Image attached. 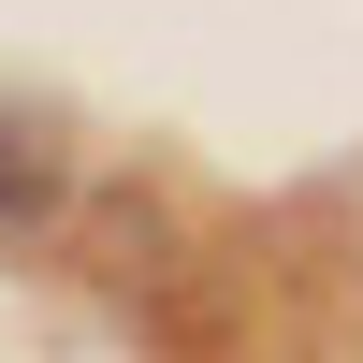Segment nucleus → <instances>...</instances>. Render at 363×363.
<instances>
[{"label": "nucleus", "instance_id": "f257e3e1", "mask_svg": "<svg viewBox=\"0 0 363 363\" xmlns=\"http://www.w3.org/2000/svg\"><path fill=\"white\" fill-rule=\"evenodd\" d=\"M44 189H58V160H44V131H29V116H0V218H29Z\"/></svg>", "mask_w": 363, "mask_h": 363}]
</instances>
